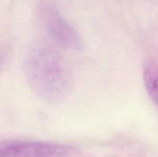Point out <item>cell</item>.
<instances>
[{"mask_svg":"<svg viewBox=\"0 0 158 157\" xmlns=\"http://www.w3.org/2000/svg\"><path fill=\"white\" fill-rule=\"evenodd\" d=\"M145 89L151 101L158 108V67L152 62H147L143 68Z\"/></svg>","mask_w":158,"mask_h":157,"instance_id":"cell-4","label":"cell"},{"mask_svg":"<svg viewBox=\"0 0 158 157\" xmlns=\"http://www.w3.org/2000/svg\"><path fill=\"white\" fill-rule=\"evenodd\" d=\"M24 69L35 95L49 103H60L72 88V74L63 57L52 47L37 44L26 54Z\"/></svg>","mask_w":158,"mask_h":157,"instance_id":"cell-1","label":"cell"},{"mask_svg":"<svg viewBox=\"0 0 158 157\" xmlns=\"http://www.w3.org/2000/svg\"><path fill=\"white\" fill-rule=\"evenodd\" d=\"M5 60V53L2 51H0V67L2 66L3 62Z\"/></svg>","mask_w":158,"mask_h":157,"instance_id":"cell-5","label":"cell"},{"mask_svg":"<svg viewBox=\"0 0 158 157\" xmlns=\"http://www.w3.org/2000/svg\"><path fill=\"white\" fill-rule=\"evenodd\" d=\"M61 153L60 143L28 140L0 141V157H53Z\"/></svg>","mask_w":158,"mask_h":157,"instance_id":"cell-2","label":"cell"},{"mask_svg":"<svg viewBox=\"0 0 158 157\" xmlns=\"http://www.w3.org/2000/svg\"><path fill=\"white\" fill-rule=\"evenodd\" d=\"M45 26L49 37L59 46L69 49H79L81 46L77 31L53 8L46 11Z\"/></svg>","mask_w":158,"mask_h":157,"instance_id":"cell-3","label":"cell"}]
</instances>
